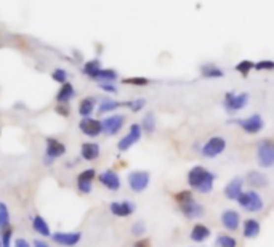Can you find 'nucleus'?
Masks as SVG:
<instances>
[{"label": "nucleus", "mask_w": 274, "mask_h": 247, "mask_svg": "<svg viewBox=\"0 0 274 247\" xmlns=\"http://www.w3.org/2000/svg\"><path fill=\"white\" fill-rule=\"evenodd\" d=\"M141 130L148 133V135L154 133V130H156V118H154V114H152V113H148L143 118V121H141Z\"/></svg>", "instance_id": "obj_29"}, {"label": "nucleus", "mask_w": 274, "mask_h": 247, "mask_svg": "<svg viewBox=\"0 0 274 247\" xmlns=\"http://www.w3.org/2000/svg\"><path fill=\"white\" fill-rule=\"evenodd\" d=\"M98 180H100V183L103 185L104 188H107L109 191H117L119 188H120V177L117 175V172H114V170H104V172H101L98 175Z\"/></svg>", "instance_id": "obj_16"}, {"label": "nucleus", "mask_w": 274, "mask_h": 247, "mask_svg": "<svg viewBox=\"0 0 274 247\" xmlns=\"http://www.w3.org/2000/svg\"><path fill=\"white\" fill-rule=\"evenodd\" d=\"M127 181H129V186L133 193H143L149 186L151 175L149 172H144V170H135L129 173Z\"/></svg>", "instance_id": "obj_7"}, {"label": "nucleus", "mask_w": 274, "mask_h": 247, "mask_svg": "<svg viewBox=\"0 0 274 247\" xmlns=\"http://www.w3.org/2000/svg\"><path fill=\"white\" fill-rule=\"evenodd\" d=\"M95 177H97V170H95V168H87V170L80 172V173L77 175V190H79L82 194L92 193Z\"/></svg>", "instance_id": "obj_14"}, {"label": "nucleus", "mask_w": 274, "mask_h": 247, "mask_svg": "<svg viewBox=\"0 0 274 247\" xmlns=\"http://www.w3.org/2000/svg\"><path fill=\"white\" fill-rule=\"evenodd\" d=\"M255 69H258V71H265V69H274V61H270V60L258 61V63H255Z\"/></svg>", "instance_id": "obj_41"}, {"label": "nucleus", "mask_w": 274, "mask_h": 247, "mask_svg": "<svg viewBox=\"0 0 274 247\" xmlns=\"http://www.w3.org/2000/svg\"><path fill=\"white\" fill-rule=\"evenodd\" d=\"M201 74H202V77H206V79H220V77L225 76L223 69H220L218 66H215V64H212V63L202 64Z\"/></svg>", "instance_id": "obj_24"}, {"label": "nucleus", "mask_w": 274, "mask_h": 247, "mask_svg": "<svg viewBox=\"0 0 274 247\" xmlns=\"http://www.w3.org/2000/svg\"><path fill=\"white\" fill-rule=\"evenodd\" d=\"M210 235H212V231H210V228L207 225L204 223H196L193 228H191V233H189V238L193 239L194 243L201 244L204 241H207V239L210 238Z\"/></svg>", "instance_id": "obj_20"}, {"label": "nucleus", "mask_w": 274, "mask_h": 247, "mask_svg": "<svg viewBox=\"0 0 274 247\" xmlns=\"http://www.w3.org/2000/svg\"><path fill=\"white\" fill-rule=\"evenodd\" d=\"M137 206L130 203V201H114V203L109 204V210L114 217H120V218H125V217H130L133 212H135Z\"/></svg>", "instance_id": "obj_13"}, {"label": "nucleus", "mask_w": 274, "mask_h": 247, "mask_svg": "<svg viewBox=\"0 0 274 247\" xmlns=\"http://www.w3.org/2000/svg\"><path fill=\"white\" fill-rule=\"evenodd\" d=\"M221 225L223 228H226L228 231H238L240 226V215L239 212L228 209L221 213Z\"/></svg>", "instance_id": "obj_17"}, {"label": "nucleus", "mask_w": 274, "mask_h": 247, "mask_svg": "<svg viewBox=\"0 0 274 247\" xmlns=\"http://www.w3.org/2000/svg\"><path fill=\"white\" fill-rule=\"evenodd\" d=\"M255 68V63H252L250 60H244V61H240L239 64H236V71L242 76V77H247L248 73Z\"/></svg>", "instance_id": "obj_34"}, {"label": "nucleus", "mask_w": 274, "mask_h": 247, "mask_svg": "<svg viewBox=\"0 0 274 247\" xmlns=\"http://www.w3.org/2000/svg\"><path fill=\"white\" fill-rule=\"evenodd\" d=\"M120 106H125V103H119V101H114V100H109V98H104L103 101L100 103L98 113L100 114H106V113L116 111V109L120 108Z\"/></svg>", "instance_id": "obj_27"}, {"label": "nucleus", "mask_w": 274, "mask_h": 247, "mask_svg": "<svg viewBox=\"0 0 274 247\" xmlns=\"http://www.w3.org/2000/svg\"><path fill=\"white\" fill-rule=\"evenodd\" d=\"M244 193V178L236 177L225 186V196L229 201H238V198Z\"/></svg>", "instance_id": "obj_18"}, {"label": "nucleus", "mask_w": 274, "mask_h": 247, "mask_svg": "<svg viewBox=\"0 0 274 247\" xmlns=\"http://www.w3.org/2000/svg\"><path fill=\"white\" fill-rule=\"evenodd\" d=\"M215 180H216V175L213 172L207 170L202 165H194L188 172V185L201 194H207L212 191Z\"/></svg>", "instance_id": "obj_1"}, {"label": "nucleus", "mask_w": 274, "mask_h": 247, "mask_svg": "<svg viewBox=\"0 0 274 247\" xmlns=\"http://www.w3.org/2000/svg\"><path fill=\"white\" fill-rule=\"evenodd\" d=\"M0 247H2V236H0Z\"/></svg>", "instance_id": "obj_46"}, {"label": "nucleus", "mask_w": 274, "mask_h": 247, "mask_svg": "<svg viewBox=\"0 0 274 247\" xmlns=\"http://www.w3.org/2000/svg\"><path fill=\"white\" fill-rule=\"evenodd\" d=\"M248 103V95L247 93H233L228 92L225 95V100H223V106H225L226 113L236 114L240 109H244Z\"/></svg>", "instance_id": "obj_5"}, {"label": "nucleus", "mask_w": 274, "mask_h": 247, "mask_svg": "<svg viewBox=\"0 0 274 247\" xmlns=\"http://www.w3.org/2000/svg\"><path fill=\"white\" fill-rule=\"evenodd\" d=\"M52 77H53L55 82H58V83H61V85H63V83L68 82V71H65V69H55Z\"/></svg>", "instance_id": "obj_37"}, {"label": "nucleus", "mask_w": 274, "mask_h": 247, "mask_svg": "<svg viewBox=\"0 0 274 247\" xmlns=\"http://www.w3.org/2000/svg\"><path fill=\"white\" fill-rule=\"evenodd\" d=\"M33 228H34V231L37 233V235H40L43 238H50L53 235V233L50 231V226L47 223V220L43 217H40V215L33 217Z\"/></svg>", "instance_id": "obj_23"}, {"label": "nucleus", "mask_w": 274, "mask_h": 247, "mask_svg": "<svg viewBox=\"0 0 274 247\" xmlns=\"http://www.w3.org/2000/svg\"><path fill=\"white\" fill-rule=\"evenodd\" d=\"M56 114L63 116V118H69V114H71V109H69L68 103H58V106L55 108Z\"/></svg>", "instance_id": "obj_39"}, {"label": "nucleus", "mask_w": 274, "mask_h": 247, "mask_svg": "<svg viewBox=\"0 0 274 247\" xmlns=\"http://www.w3.org/2000/svg\"><path fill=\"white\" fill-rule=\"evenodd\" d=\"M33 247H50L45 241H42V239H34V246Z\"/></svg>", "instance_id": "obj_45"}, {"label": "nucleus", "mask_w": 274, "mask_h": 247, "mask_svg": "<svg viewBox=\"0 0 274 247\" xmlns=\"http://www.w3.org/2000/svg\"><path fill=\"white\" fill-rule=\"evenodd\" d=\"M122 83H127V85H137V87H144L149 83V79L146 77H129V79H124Z\"/></svg>", "instance_id": "obj_36"}, {"label": "nucleus", "mask_w": 274, "mask_h": 247, "mask_svg": "<svg viewBox=\"0 0 274 247\" xmlns=\"http://www.w3.org/2000/svg\"><path fill=\"white\" fill-rule=\"evenodd\" d=\"M10 225V210L5 203L0 201V228H5V226Z\"/></svg>", "instance_id": "obj_33"}, {"label": "nucleus", "mask_w": 274, "mask_h": 247, "mask_svg": "<svg viewBox=\"0 0 274 247\" xmlns=\"http://www.w3.org/2000/svg\"><path fill=\"white\" fill-rule=\"evenodd\" d=\"M101 69H103V68L100 66V60H92V61L85 63L84 74L90 77V79H97V76H98V73Z\"/></svg>", "instance_id": "obj_28"}, {"label": "nucleus", "mask_w": 274, "mask_h": 247, "mask_svg": "<svg viewBox=\"0 0 274 247\" xmlns=\"http://www.w3.org/2000/svg\"><path fill=\"white\" fill-rule=\"evenodd\" d=\"M100 87L101 90H104L107 93H117V88L112 85V82H103V83H100Z\"/></svg>", "instance_id": "obj_42"}, {"label": "nucleus", "mask_w": 274, "mask_h": 247, "mask_svg": "<svg viewBox=\"0 0 274 247\" xmlns=\"http://www.w3.org/2000/svg\"><path fill=\"white\" fill-rule=\"evenodd\" d=\"M225 149H226V140L223 138V136L215 135V136H210V138L204 143L199 151L204 158L213 159V158H216V156H220Z\"/></svg>", "instance_id": "obj_4"}, {"label": "nucleus", "mask_w": 274, "mask_h": 247, "mask_svg": "<svg viewBox=\"0 0 274 247\" xmlns=\"http://www.w3.org/2000/svg\"><path fill=\"white\" fill-rule=\"evenodd\" d=\"M75 96V90L72 87V83H63L61 88H60V92L56 93V101L58 103H69L72 98Z\"/></svg>", "instance_id": "obj_25"}, {"label": "nucleus", "mask_w": 274, "mask_h": 247, "mask_svg": "<svg viewBox=\"0 0 274 247\" xmlns=\"http://www.w3.org/2000/svg\"><path fill=\"white\" fill-rule=\"evenodd\" d=\"M103 124V132L106 135H117L120 130L124 128V124H125V116L124 114H112L109 118H106L101 121Z\"/></svg>", "instance_id": "obj_11"}, {"label": "nucleus", "mask_w": 274, "mask_h": 247, "mask_svg": "<svg viewBox=\"0 0 274 247\" xmlns=\"http://www.w3.org/2000/svg\"><path fill=\"white\" fill-rule=\"evenodd\" d=\"M82 239V233L79 231H56L52 235V241L60 244V246H65V247H74L80 243Z\"/></svg>", "instance_id": "obj_10"}, {"label": "nucleus", "mask_w": 274, "mask_h": 247, "mask_svg": "<svg viewBox=\"0 0 274 247\" xmlns=\"http://www.w3.org/2000/svg\"><path fill=\"white\" fill-rule=\"evenodd\" d=\"M233 124L239 125L248 135H257L258 132H261V128L265 127V122L261 119L260 114H253L250 118H244V119H236L233 121Z\"/></svg>", "instance_id": "obj_8"}, {"label": "nucleus", "mask_w": 274, "mask_h": 247, "mask_svg": "<svg viewBox=\"0 0 274 247\" xmlns=\"http://www.w3.org/2000/svg\"><path fill=\"white\" fill-rule=\"evenodd\" d=\"M173 199H175V203L180 206V204H186V203H189V201H193L194 196H193V191L181 190V191H178V193L173 194Z\"/></svg>", "instance_id": "obj_32"}, {"label": "nucleus", "mask_w": 274, "mask_h": 247, "mask_svg": "<svg viewBox=\"0 0 274 247\" xmlns=\"http://www.w3.org/2000/svg\"><path fill=\"white\" fill-rule=\"evenodd\" d=\"M141 135H143L141 125H139V124H132L129 133H127L125 136H122V138L119 140L117 149H119V151H122V153L127 151V149H130L133 145H137V143L139 141Z\"/></svg>", "instance_id": "obj_9"}, {"label": "nucleus", "mask_w": 274, "mask_h": 247, "mask_svg": "<svg viewBox=\"0 0 274 247\" xmlns=\"http://www.w3.org/2000/svg\"><path fill=\"white\" fill-rule=\"evenodd\" d=\"M116 79H117V73L114 69H101L95 81H100L103 83V82H114Z\"/></svg>", "instance_id": "obj_31"}, {"label": "nucleus", "mask_w": 274, "mask_h": 247, "mask_svg": "<svg viewBox=\"0 0 274 247\" xmlns=\"http://www.w3.org/2000/svg\"><path fill=\"white\" fill-rule=\"evenodd\" d=\"M79 128H80L82 133L87 135V136H92V138L103 133V124H101V121L93 119V118H84L82 119L79 122Z\"/></svg>", "instance_id": "obj_12"}, {"label": "nucleus", "mask_w": 274, "mask_h": 247, "mask_svg": "<svg viewBox=\"0 0 274 247\" xmlns=\"http://www.w3.org/2000/svg\"><path fill=\"white\" fill-rule=\"evenodd\" d=\"M146 105V101L143 98H138V100H133V101H127L125 103V106H129L133 113H138V111H141V109L144 108Z\"/></svg>", "instance_id": "obj_38"}, {"label": "nucleus", "mask_w": 274, "mask_h": 247, "mask_svg": "<svg viewBox=\"0 0 274 247\" xmlns=\"http://www.w3.org/2000/svg\"><path fill=\"white\" fill-rule=\"evenodd\" d=\"M13 247H31V244L26 241V239H23V238H18L15 239V243H13Z\"/></svg>", "instance_id": "obj_44"}, {"label": "nucleus", "mask_w": 274, "mask_h": 247, "mask_svg": "<svg viewBox=\"0 0 274 247\" xmlns=\"http://www.w3.org/2000/svg\"><path fill=\"white\" fill-rule=\"evenodd\" d=\"M45 145H47V148H45V158H43V161H45L47 165H52L55 159L61 158V156L66 153L65 143H61L56 138H52V136H48V138L45 140Z\"/></svg>", "instance_id": "obj_6"}, {"label": "nucleus", "mask_w": 274, "mask_h": 247, "mask_svg": "<svg viewBox=\"0 0 274 247\" xmlns=\"http://www.w3.org/2000/svg\"><path fill=\"white\" fill-rule=\"evenodd\" d=\"M100 153H101V149H100L98 143L87 141L80 146V156H82V159H85V161H97L100 158Z\"/></svg>", "instance_id": "obj_21"}, {"label": "nucleus", "mask_w": 274, "mask_h": 247, "mask_svg": "<svg viewBox=\"0 0 274 247\" xmlns=\"http://www.w3.org/2000/svg\"><path fill=\"white\" fill-rule=\"evenodd\" d=\"M245 181L248 183V186L255 188V190H260V188H268V185H270V180H268L266 175L261 173V172H257V170L248 172L247 177H245Z\"/></svg>", "instance_id": "obj_19"}, {"label": "nucleus", "mask_w": 274, "mask_h": 247, "mask_svg": "<svg viewBox=\"0 0 274 247\" xmlns=\"http://www.w3.org/2000/svg\"><path fill=\"white\" fill-rule=\"evenodd\" d=\"M133 247H151V241L148 238L138 239V241H135V244H133Z\"/></svg>", "instance_id": "obj_43"}, {"label": "nucleus", "mask_w": 274, "mask_h": 247, "mask_svg": "<svg viewBox=\"0 0 274 247\" xmlns=\"http://www.w3.org/2000/svg\"><path fill=\"white\" fill-rule=\"evenodd\" d=\"M257 161L260 167L271 168L274 167V140L263 138L257 145Z\"/></svg>", "instance_id": "obj_3"}, {"label": "nucleus", "mask_w": 274, "mask_h": 247, "mask_svg": "<svg viewBox=\"0 0 274 247\" xmlns=\"http://www.w3.org/2000/svg\"><path fill=\"white\" fill-rule=\"evenodd\" d=\"M236 203L239 204V207L242 210H245V212H260V210H263V207H265V203H263V198L260 196V194L257 191H244L240 194V196L238 198V201Z\"/></svg>", "instance_id": "obj_2"}, {"label": "nucleus", "mask_w": 274, "mask_h": 247, "mask_svg": "<svg viewBox=\"0 0 274 247\" xmlns=\"http://www.w3.org/2000/svg\"><path fill=\"white\" fill-rule=\"evenodd\" d=\"M0 236H2V247H11V239H13V228L8 225L5 226L0 233Z\"/></svg>", "instance_id": "obj_35"}, {"label": "nucleus", "mask_w": 274, "mask_h": 247, "mask_svg": "<svg viewBox=\"0 0 274 247\" xmlns=\"http://www.w3.org/2000/svg\"><path fill=\"white\" fill-rule=\"evenodd\" d=\"M215 247H238V241L229 235H218L215 239Z\"/></svg>", "instance_id": "obj_30"}, {"label": "nucleus", "mask_w": 274, "mask_h": 247, "mask_svg": "<svg viewBox=\"0 0 274 247\" xmlns=\"http://www.w3.org/2000/svg\"><path fill=\"white\" fill-rule=\"evenodd\" d=\"M144 231H146V225H144L143 222L133 223V226H132V235H133V236H141Z\"/></svg>", "instance_id": "obj_40"}, {"label": "nucleus", "mask_w": 274, "mask_h": 247, "mask_svg": "<svg viewBox=\"0 0 274 247\" xmlns=\"http://www.w3.org/2000/svg\"><path fill=\"white\" fill-rule=\"evenodd\" d=\"M260 222L255 218H247L244 220V223H242V235H244L245 239H253L260 235Z\"/></svg>", "instance_id": "obj_22"}, {"label": "nucleus", "mask_w": 274, "mask_h": 247, "mask_svg": "<svg viewBox=\"0 0 274 247\" xmlns=\"http://www.w3.org/2000/svg\"><path fill=\"white\" fill-rule=\"evenodd\" d=\"M178 207H180V212L188 220L201 218V217H204V213H206V209H204V206L201 203H197L196 199L189 201V203H186V204H180Z\"/></svg>", "instance_id": "obj_15"}, {"label": "nucleus", "mask_w": 274, "mask_h": 247, "mask_svg": "<svg viewBox=\"0 0 274 247\" xmlns=\"http://www.w3.org/2000/svg\"><path fill=\"white\" fill-rule=\"evenodd\" d=\"M95 106H97V100L93 96H87V98L82 100L79 103V114L82 116V119L90 118L92 113L95 111Z\"/></svg>", "instance_id": "obj_26"}]
</instances>
